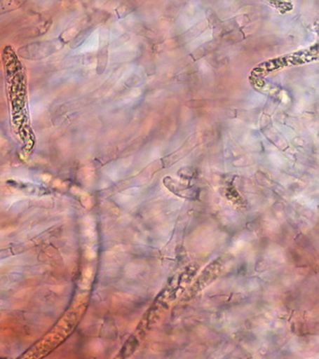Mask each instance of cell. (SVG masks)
<instances>
[{
  "instance_id": "6da1fadb",
  "label": "cell",
  "mask_w": 319,
  "mask_h": 359,
  "mask_svg": "<svg viewBox=\"0 0 319 359\" xmlns=\"http://www.w3.org/2000/svg\"><path fill=\"white\" fill-rule=\"evenodd\" d=\"M318 59V46L316 44V46L308 47L307 49L301 50V51L294 52V53L286 55V56L276 57V59L264 62L252 70L251 75L253 77L254 76L255 77H265L269 73L277 72V70L282 69V68L310 64V62H315Z\"/></svg>"
}]
</instances>
